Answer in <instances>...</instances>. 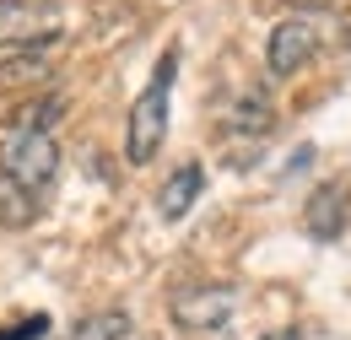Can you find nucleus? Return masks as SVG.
Here are the masks:
<instances>
[{
	"label": "nucleus",
	"instance_id": "obj_1",
	"mask_svg": "<svg viewBox=\"0 0 351 340\" xmlns=\"http://www.w3.org/2000/svg\"><path fill=\"white\" fill-rule=\"evenodd\" d=\"M173 76H178V49H162V60H157V71H152L146 92L130 103V125H125V157H130L135 168H146V162L162 151V141H168Z\"/></svg>",
	"mask_w": 351,
	"mask_h": 340
},
{
	"label": "nucleus",
	"instance_id": "obj_2",
	"mask_svg": "<svg viewBox=\"0 0 351 340\" xmlns=\"http://www.w3.org/2000/svg\"><path fill=\"white\" fill-rule=\"evenodd\" d=\"M65 33L60 0H0V54H38Z\"/></svg>",
	"mask_w": 351,
	"mask_h": 340
},
{
	"label": "nucleus",
	"instance_id": "obj_3",
	"mask_svg": "<svg viewBox=\"0 0 351 340\" xmlns=\"http://www.w3.org/2000/svg\"><path fill=\"white\" fill-rule=\"evenodd\" d=\"M0 173L11 184H22L27 195H44L60 173V146L49 130H11L0 146Z\"/></svg>",
	"mask_w": 351,
	"mask_h": 340
},
{
	"label": "nucleus",
	"instance_id": "obj_4",
	"mask_svg": "<svg viewBox=\"0 0 351 340\" xmlns=\"http://www.w3.org/2000/svg\"><path fill=\"white\" fill-rule=\"evenodd\" d=\"M324 38H330V27H324L319 16H308V11L281 16V22L270 27V38H265V65H270V76H298L308 60L324 49Z\"/></svg>",
	"mask_w": 351,
	"mask_h": 340
},
{
	"label": "nucleus",
	"instance_id": "obj_5",
	"mask_svg": "<svg viewBox=\"0 0 351 340\" xmlns=\"http://www.w3.org/2000/svg\"><path fill=\"white\" fill-rule=\"evenodd\" d=\"M232 308H238L232 287H184L168 302V319H173L184 335H217V330H227Z\"/></svg>",
	"mask_w": 351,
	"mask_h": 340
},
{
	"label": "nucleus",
	"instance_id": "obj_6",
	"mask_svg": "<svg viewBox=\"0 0 351 340\" xmlns=\"http://www.w3.org/2000/svg\"><path fill=\"white\" fill-rule=\"evenodd\" d=\"M346 211H351V189L341 178H330V184H319L313 195H308L303 206V232L313 243H335L341 238V227H346Z\"/></svg>",
	"mask_w": 351,
	"mask_h": 340
},
{
	"label": "nucleus",
	"instance_id": "obj_7",
	"mask_svg": "<svg viewBox=\"0 0 351 340\" xmlns=\"http://www.w3.org/2000/svg\"><path fill=\"white\" fill-rule=\"evenodd\" d=\"M200 189H206V168H200V162H178V168L162 178V189H157V216H162V221H184L189 206L200 200Z\"/></svg>",
	"mask_w": 351,
	"mask_h": 340
},
{
	"label": "nucleus",
	"instance_id": "obj_8",
	"mask_svg": "<svg viewBox=\"0 0 351 340\" xmlns=\"http://www.w3.org/2000/svg\"><path fill=\"white\" fill-rule=\"evenodd\" d=\"M125 335H130V313L125 308H103V313L76 319V330L65 340H125Z\"/></svg>",
	"mask_w": 351,
	"mask_h": 340
},
{
	"label": "nucleus",
	"instance_id": "obj_9",
	"mask_svg": "<svg viewBox=\"0 0 351 340\" xmlns=\"http://www.w3.org/2000/svg\"><path fill=\"white\" fill-rule=\"evenodd\" d=\"M27 221H38V195H27L0 173V227H27Z\"/></svg>",
	"mask_w": 351,
	"mask_h": 340
},
{
	"label": "nucleus",
	"instance_id": "obj_10",
	"mask_svg": "<svg viewBox=\"0 0 351 340\" xmlns=\"http://www.w3.org/2000/svg\"><path fill=\"white\" fill-rule=\"evenodd\" d=\"M44 76H49V60H44V54H0V86L44 82Z\"/></svg>",
	"mask_w": 351,
	"mask_h": 340
},
{
	"label": "nucleus",
	"instance_id": "obj_11",
	"mask_svg": "<svg viewBox=\"0 0 351 340\" xmlns=\"http://www.w3.org/2000/svg\"><path fill=\"white\" fill-rule=\"evenodd\" d=\"M54 114H65V97H44V103H27L11 114V130H49Z\"/></svg>",
	"mask_w": 351,
	"mask_h": 340
},
{
	"label": "nucleus",
	"instance_id": "obj_12",
	"mask_svg": "<svg viewBox=\"0 0 351 340\" xmlns=\"http://www.w3.org/2000/svg\"><path fill=\"white\" fill-rule=\"evenodd\" d=\"M232 130H270V103H265L260 92H249L243 103H238V114H232Z\"/></svg>",
	"mask_w": 351,
	"mask_h": 340
},
{
	"label": "nucleus",
	"instance_id": "obj_13",
	"mask_svg": "<svg viewBox=\"0 0 351 340\" xmlns=\"http://www.w3.org/2000/svg\"><path fill=\"white\" fill-rule=\"evenodd\" d=\"M38 335H49V313H27L22 324H5L0 330V340H38Z\"/></svg>",
	"mask_w": 351,
	"mask_h": 340
},
{
	"label": "nucleus",
	"instance_id": "obj_14",
	"mask_svg": "<svg viewBox=\"0 0 351 340\" xmlns=\"http://www.w3.org/2000/svg\"><path fill=\"white\" fill-rule=\"evenodd\" d=\"M287 5H292V11H308V16H313V11H324V5H335V0H287Z\"/></svg>",
	"mask_w": 351,
	"mask_h": 340
},
{
	"label": "nucleus",
	"instance_id": "obj_15",
	"mask_svg": "<svg viewBox=\"0 0 351 340\" xmlns=\"http://www.w3.org/2000/svg\"><path fill=\"white\" fill-rule=\"evenodd\" d=\"M260 340H303V330H270V335H260Z\"/></svg>",
	"mask_w": 351,
	"mask_h": 340
}]
</instances>
